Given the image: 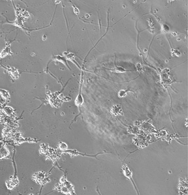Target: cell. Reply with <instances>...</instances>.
I'll list each match as a JSON object with an SVG mask.
<instances>
[{"label":"cell","mask_w":188,"mask_h":195,"mask_svg":"<svg viewBox=\"0 0 188 195\" xmlns=\"http://www.w3.org/2000/svg\"><path fill=\"white\" fill-rule=\"evenodd\" d=\"M119 97H124L126 96V91H121L119 92Z\"/></svg>","instance_id":"obj_1"}]
</instances>
